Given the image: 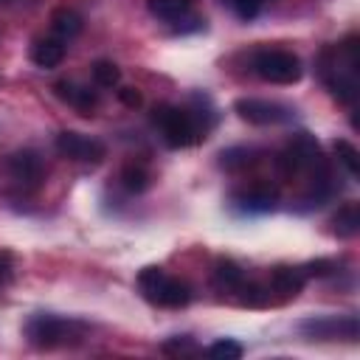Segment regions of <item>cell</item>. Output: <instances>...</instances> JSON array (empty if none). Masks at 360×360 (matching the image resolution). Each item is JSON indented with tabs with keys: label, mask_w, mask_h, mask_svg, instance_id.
Here are the masks:
<instances>
[{
	"label": "cell",
	"mask_w": 360,
	"mask_h": 360,
	"mask_svg": "<svg viewBox=\"0 0 360 360\" xmlns=\"http://www.w3.org/2000/svg\"><path fill=\"white\" fill-rule=\"evenodd\" d=\"M278 174L284 180H295V177H307V191L301 197V202H307V208L312 205H323L335 186H332V169L321 152V143L309 135V132H295L287 146L278 152L276 158Z\"/></svg>",
	"instance_id": "1"
},
{
	"label": "cell",
	"mask_w": 360,
	"mask_h": 360,
	"mask_svg": "<svg viewBox=\"0 0 360 360\" xmlns=\"http://www.w3.org/2000/svg\"><path fill=\"white\" fill-rule=\"evenodd\" d=\"M357 73H360V53H357V37H346L343 42L326 45L318 56V76L323 79L326 90L340 104L357 101Z\"/></svg>",
	"instance_id": "2"
},
{
	"label": "cell",
	"mask_w": 360,
	"mask_h": 360,
	"mask_svg": "<svg viewBox=\"0 0 360 360\" xmlns=\"http://www.w3.org/2000/svg\"><path fill=\"white\" fill-rule=\"evenodd\" d=\"M25 340L34 349H62V346H76L84 340L87 335V323L79 318H65V315H53V312H37L25 321L22 326Z\"/></svg>",
	"instance_id": "3"
},
{
	"label": "cell",
	"mask_w": 360,
	"mask_h": 360,
	"mask_svg": "<svg viewBox=\"0 0 360 360\" xmlns=\"http://www.w3.org/2000/svg\"><path fill=\"white\" fill-rule=\"evenodd\" d=\"M152 124L158 127L160 138L166 141V146L172 149H186V146H194L205 138V132L211 127L202 124V118L186 107H177V104H158L152 110Z\"/></svg>",
	"instance_id": "4"
},
{
	"label": "cell",
	"mask_w": 360,
	"mask_h": 360,
	"mask_svg": "<svg viewBox=\"0 0 360 360\" xmlns=\"http://www.w3.org/2000/svg\"><path fill=\"white\" fill-rule=\"evenodd\" d=\"M138 290L149 304L163 309H183L191 301V287L183 278L169 276L163 267H155V264L138 273Z\"/></svg>",
	"instance_id": "5"
},
{
	"label": "cell",
	"mask_w": 360,
	"mask_h": 360,
	"mask_svg": "<svg viewBox=\"0 0 360 360\" xmlns=\"http://www.w3.org/2000/svg\"><path fill=\"white\" fill-rule=\"evenodd\" d=\"M250 65H253V73L270 84H295L304 76L301 59L284 48H259Z\"/></svg>",
	"instance_id": "6"
},
{
	"label": "cell",
	"mask_w": 360,
	"mask_h": 360,
	"mask_svg": "<svg viewBox=\"0 0 360 360\" xmlns=\"http://www.w3.org/2000/svg\"><path fill=\"white\" fill-rule=\"evenodd\" d=\"M301 335L307 340H349L354 343L360 338L357 315H315L298 323Z\"/></svg>",
	"instance_id": "7"
},
{
	"label": "cell",
	"mask_w": 360,
	"mask_h": 360,
	"mask_svg": "<svg viewBox=\"0 0 360 360\" xmlns=\"http://www.w3.org/2000/svg\"><path fill=\"white\" fill-rule=\"evenodd\" d=\"M233 112H236L242 121L253 124V127H276V124H287V121L295 115L292 107H287V104H281V101L250 98V96L236 98V101H233Z\"/></svg>",
	"instance_id": "8"
},
{
	"label": "cell",
	"mask_w": 360,
	"mask_h": 360,
	"mask_svg": "<svg viewBox=\"0 0 360 360\" xmlns=\"http://www.w3.org/2000/svg\"><path fill=\"white\" fill-rule=\"evenodd\" d=\"M56 152L68 160H76V163H101L107 158V146L98 141V138H90V135H82V132H73V129H65L56 135L53 141Z\"/></svg>",
	"instance_id": "9"
},
{
	"label": "cell",
	"mask_w": 360,
	"mask_h": 360,
	"mask_svg": "<svg viewBox=\"0 0 360 360\" xmlns=\"http://www.w3.org/2000/svg\"><path fill=\"white\" fill-rule=\"evenodd\" d=\"M6 169L28 191H37L42 186V180H45V163H42V158L34 149H17V152H11L8 160H6Z\"/></svg>",
	"instance_id": "10"
},
{
	"label": "cell",
	"mask_w": 360,
	"mask_h": 360,
	"mask_svg": "<svg viewBox=\"0 0 360 360\" xmlns=\"http://www.w3.org/2000/svg\"><path fill=\"white\" fill-rule=\"evenodd\" d=\"M146 8L155 20L169 22L177 31H194L188 22H205L194 17V0H146Z\"/></svg>",
	"instance_id": "11"
},
{
	"label": "cell",
	"mask_w": 360,
	"mask_h": 360,
	"mask_svg": "<svg viewBox=\"0 0 360 360\" xmlns=\"http://www.w3.org/2000/svg\"><path fill=\"white\" fill-rule=\"evenodd\" d=\"M233 202L242 208V211H250V214H264V211H273L276 202H278V188L270 186V183H250L239 191H233Z\"/></svg>",
	"instance_id": "12"
},
{
	"label": "cell",
	"mask_w": 360,
	"mask_h": 360,
	"mask_svg": "<svg viewBox=\"0 0 360 360\" xmlns=\"http://www.w3.org/2000/svg\"><path fill=\"white\" fill-rule=\"evenodd\" d=\"M53 93H56V98H62L65 104H70V107L79 110L82 115H93V110L98 107V96H96V90L82 87V84L68 82V79L56 82V84H53Z\"/></svg>",
	"instance_id": "13"
},
{
	"label": "cell",
	"mask_w": 360,
	"mask_h": 360,
	"mask_svg": "<svg viewBox=\"0 0 360 360\" xmlns=\"http://www.w3.org/2000/svg\"><path fill=\"white\" fill-rule=\"evenodd\" d=\"M65 53H68V48H65V39H59V37H39V39H34V45L28 51L31 62L37 68H42V70L59 68Z\"/></svg>",
	"instance_id": "14"
},
{
	"label": "cell",
	"mask_w": 360,
	"mask_h": 360,
	"mask_svg": "<svg viewBox=\"0 0 360 360\" xmlns=\"http://www.w3.org/2000/svg\"><path fill=\"white\" fill-rule=\"evenodd\" d=\"M307 284V276L301 273V267H290V264H276L270 270V290L281 292L284 298H295Z\"/></svg>",
	"instance_id": "15"
},
{
	"label": "cell",
	"mask_w": 360,
	"mask_h": 360,
	"mask_svg": "<svg viewBox=\"0 0 360 360\" xmlns=\"http://www.w3.org/2000/svg\"><path fill=\"white\" fill-rule=\"evenodd\" d=\"M82 28H84V20H82V14L76 8H70V6L53 8V14H51V31H53V37H59V39L68 42V39L79 37Z\"/></svg>",
	"instance_id": "16"
},
{
	"label": "cell",
	"mask_w": 360,
	"mask_h": 360,
	"mask_svg": "<svg viewBox=\"0 0 360 360\" xmlns=\"http://www.w3.org/2000/svg\"><path fill=\"white\" fill-rule=\"evenodd\" d=\"M245 278H248L245 270H242L233 259H217V264H214V287H217V290L233 295V292L242 287Z\"/></svg>",
	"instance_id": "17"
},
{
	"label": "cell",
	"mask_w": 360,
	"mask_h": 360,
	"mask_svg": "<svg viewBox=\"0 0 360 360\" xmlns=\"http://www.w3.org/2000/svg\"><path fill=\"white\" fill-rule=\"evenodd\" d=\"M332 231L340 239H352L360 233V205L357 202H343L335 217H332Z\"/></svg>",
	"instance_id": "18"
},
{
	"label": "cell",
	"mask_w": 360,
	"mask_h": 360,
	"mask_svg": "<svg viewBox=\"0 0 360 360\" xmlns=\"http://www.w3.org/2000/svg\"><path fill=\"white\" fill-rule=\"evenodd\" d=\"M256 155L259 152L250 149V146H231V149H225L219 155V166L228 169V172H242V169H248V166L256 163Z\"/></svg>",
	"instance_id": "19"
},
{
	"label": "cell",
	"mask_w": 360,
	"mask_h": 360,
	"mask_svg": "<svg viewBox=\"0 0 360 360\" xmlns=\"http://www.w3.org/2000/svg\"><path fill=\"white\" fill-rule=\"evenodd\" d=\"M121 183H124L127 191L141 194V191H146V188L152 186V174H149V169L141 166V163H127V166L121 169Z\"/></svg>",
	"instance_id": "20"
},
{
	"label": "cell",
	"mask_w": 360,
	"mask_h": 360,
	"mask_svg": "<svg viewBox=\"0 0 360 360\" xmlns=\"http://www.w3.org/2000/svg\"><path fill=\"white\" fill-rule=\"evenodd\" d=\"M90 73H93V82L98 87H104V90H112V87L121 84V68L115 62H110V59H96L90 65Z\"/></svg>",
	"instance_id": "21"
},
{
	"label": "cell",
	"mask_w": 360,
	"mask_h": 360,
	"mask_svg": "<svg viewBox=\"0 0 360 360\" xmlns=\"http://www.w3.org/2000/svg\"><path fill=\"white\" fill-rule=\"evenodd\" d=\"M242 307H267L270 304V287H262L256 281H242V287L233 292Z\"/></svg>",
	"instance_id": "22"
},
{
	"label": "cell",
	"mask_w": 360,
	"mask_h": 360,
	"mask_svg": "<svg viewBox=\"0 0 360 360\" xmlns=\"http://www.w3.org/2000/svg\"><path fill=\"white\" fill-rule=\"evenodd\" d=\"M332 146H335V155H338V160L343 163V169H346L352 177H357V174H360V152H357V146H354L352 141H346V138H338Z\"/></svg>",
	"instance_id": "23"
},
{
	"label": "cell",
	"mask_w": 360,
	"mask_h": 360,
	"mask_svg": "<svg viewBox=\"0 0 360 360\" xmlns=\"http://www.w3.org/2000/svg\"><path fill=\"white\" fill-rule=\"evenodd\" d=\"M242 352H245L242 343H236V340H231V338H222V340H217V343H211V346L205 349V354L219 357V360H239Z\"/></svg>",
	"instance_id": "24"
},
{
	"label": "cell",
	"mask_w": 360,
	"mask_h": 360,
	"mask_svg": "<svg viewBox=\"0 0 360 360\" xmlns=\"http://www.w3.org/2000/svg\"><path fill=\"white\" fill-rule=\"evenodd\" d=\"M228 3H231L233 14H236L239 20H253V17H259L262 8H264L267 3H273V0H228Z\"/></svg>",
	"instance_id": "25"
},
{
	"label": "cell",
	"mask_w": 360,
	"mask_h": 360,
	"mask_svg": "<svg viewBox=\"0 0 360 360\" xmlns=\"http://www.w3.org/2000/svg\"><path fill=\"white\" fill-rule=\"evenodd\" d=\"M301 273L307 278H326V276H335L338 273V262H332V259H315V262H307L301 267Z\"/></svg>",
	"instance_id": "26"
},
{
	"label": "cell",
	"mask_w": 360,
	"mask_h": 360,
	"mask_svg": "<svg viewBox=\"0 0 360 360\" xmlns=\"http://www.w3.org/2000/svg\"><path fill=\"white\" fill-rule=\"evenodd\" d=\"M160 349H163L166 354H191V352H194V343H191L188 335H177V338L166 340Z\"/></svg>",
	"instance_id": "27"
},
{
	"label": "cell",
	"mask_w": 360,
	"mask_h": 360,
	"mask_svg": "<svg viewBox=\"0 0 360 360\" xmlns=\"http://www.w3.org/2000/svg\"><path fill=\"white\" fill-rule=\"evenodd\" d=\"M14 270H17L14 253L11 250H0V287H6L14 278Z\"/></svg>",
	"instance_id": "28"
},
{
	"label": "cell",
	"mask_w": 360,
	"mask_h": 360,
	"mask_svg": "<svg viewBox=\"0 0 360 360\" xmlns=\"http://www.w3.org/2000/svg\"><path fill=\"white\" fill-rule=\"evenodd\" d=\"M118 98H121V104H127V107H141V104H143V96H141L135 87H121V90H118Z\"/></svg>",
	"instance_id": "29"
}]
</instances>
